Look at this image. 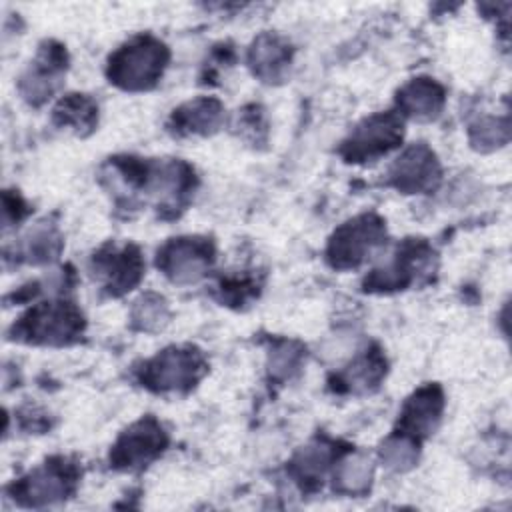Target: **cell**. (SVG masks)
Here are the masks:
<instances>
[{"label": "cell", "instance_id": "1", "mask_svg": "<svg viewBox=\"0 0 512 512\" xmlns=\"http://www.w3.org/2000/svg\"><path fill=\"white\" fill-rule=\"evenodd\" d=\"M166 48L150 38H136L122 46L108 64L110 82L126 90L150 88L162 74L166 64Z\"/></svg>", "mask_w": 512, "mask_h": 512}, {"label": "cell", "instance_id": "2", "mask_svg": "<svg viewBox=\"0 0 512 512\" xmlns=\"http://www.w3.org/2000/svg\"><path fill=\"white\" fill-rule=\"evenodd\" d=\"M82 330L80 312L68 302H46L32 308L22 322L18 332L30 342L44 344H64L76 338Z\"/></svg>", "mask_w": 512, "mask_h": 512}, {"label": "cell", "instance_id": "3", "mask_svg": "<svg viewBox=\"0 0 512 512\" xmlns=\"http://www.w3.org/2000/svg\"><path fill=\"white\" fill-rule=\"evenodd\" d=\"M384 238V224L372 214L358 216L340 226L328 246V258L338 268L358 266Z\"/></svg>", "mask_w": 512, "mask_h": 512}, {"label": "cell", "instance_id": "4", "mask_svg": "<svg viewBox=\"0 0 512 512\" xmlns=\"http://www.w3.org/2000/svg\"><path fill=\"white\" fill-rule=\"evenodd\" d=\"M402 140V120L396 114H376L366 118L344 142L342 154L352 160H368L386 154Z\"/></svg>", "mask_w": 512, "mask_h": 512}, {"label": "cell", "instance_id": "5", "mask_svg": "<svg viewBox=\"0 0 512 512\" xmlns=\"http://www.w3.org/2000/svg\"><path fill=\"white\" fill-rule=\"evenodd\" d=\"M204 364L192 348H168L146 364L142 380L158 390H180L192 386Z\"/></svg>", "mask_w": 512, "mask_h": 512}, {"label": "cell", "instance_id": "6", "mask_svg": "<svg viewBox=\"0 0 512 512\" xmlns=\"http://www.w3.org/2000/svg\"><path fill=\"white\" fill-rule=\"evenodd\" d=\"M212 262V246L204 238H176L158 252V266L174 282L188 284L204 276Z\"/></svg>", "mask_w": 512, "mask_h": 512}, {"label": "cell", "instance_id": "7", "mask_svg": "<svg viewBox=\"0 0 512 512\" xmlns=\"http://www.w3.org/2000/svg\"><path fill=\"white\" fill-rule=\"evenodd\" d=\"M164 446L162 428L154 420H142L120 436L110 458L118 468H136L156 458Z\"/></svg>", "mask_w": 512, "mask_h": 512}, {"label": "cell", "instance_id": "8", "mask_svg": "<svg viewBox=\"0 0 512 512\" xmlns=\"http://www.w3.org/2000/svg\"><path fill=\"white\" fill-rule=\"evenodd\" d=\"M440 178L436 156L430 148L418 144L408 148L390 168L392 184L402 192H424Z\"/></svg>", "mask_w": 512, "mask_h": 512}, {"label": "cell", "instance_id": "9", "mask_svg": "<svg viewBox=\"0 0 512 512\" xmlns=\"http://www.w3.org/2000/svg\"><path fill=\"white\" fill-rule=\"evenodd\" d=\"M74 484V474L70 466L46 464L40 470H34L28 478L16 484V496L20 502L30 506L52 504L62 500Z\"/></svg>", "mask_w": 512, "mask_h": 512}, {"label": "cell", "instance_id": "10", "mask_svg": "<svg viewBox=\"0 0 512 512\" xmlns=\"http://www.w3.org/2000/svg\"><path fill=\"white\" fill-rule=\"evenodd\" d=\"M442 414V392L436 386L420 388L408 402L400 414V428L402 434L416 438L430 434Z\"/></svg>", "mask_w": 512, "mask_h": 512}, {"label": "cell", "instance_id": "11", "mask_svg": "<svg viewBox=\"0 0 512 512\" xmlns=\"http://www.w3.org/2000/svg\"><path fill=\"white\" fill-rule=\"evenodd\" d=\"M62 70H64V50L60 46L42 48L38 60L22 78V84H20L22 94L30 102L46 100L54 92Z\"/></svg>", "mask_w": 512, "mask_h": 512}, {"label": "cell", "instance_id": "12", "mask_svg": "<svg viewBox=\"0 0 512 512\" xmlns=\"http://www.w3.org/2000/svg\"><path fill=\"white\" fill-rule=\"evenodd\" d=\"M96 268L106 278L108 290L114 294L130 290L142 274L140 254L132 246L120 252L112 250L106 256H96Z\"/></svg>", "mask_w": 512, "mask_h": 512}, {"label": "cell", "instance_id": "13", "mask_svg": "<svg viewBox=\"0 0 512 512\" xmlns=\"http://www.w3.org/2000/svg\"><path fill=\"white\" fill-rule=\"evenodd\" d=\"M222 120V106L212 98H196L174 110L172 126L180 134H208Z\"/></svg>", "mask_w": 512, "mask_h": 512}, {"label": "cell", "instance_id": "14", "mask_svg": "<svg viewBox=\"0 0 512 512\" xmlns=\"http://www.w3.org/2000/svg\"><path fill=\"white\" fill-rule=\"evenodd\" d=\"M288 62H290L288 46L278 36H272V34H262L250 50L252 68L266 82L280 80L288 68Z\"/></svg>", "mask_w": 512, "mask_h": 512}, {"label": "cell", "instance_id": "15", "mask_svg": "<svg viewBox=\"0 0 512 512\" xmlns=\"http://www.w3.org/2000/svg\"><path fill=\"white\" fill-rule=\"evenodd\" d=\"M398 102L402 110L412 118L430 120L440 112L444 102V92L434 80L418 78L402 88Z\"/></svg>", "mask_w": 512, "mask_h": 512}, {"label": "cell", "instance_id": "16", "mask_svg": "<svg viewBox=\"0 0 512 512\" xmlns=\"http://www.w3.org/2000/svg\"><path fill=\"white\" fill-rule=\"evenodd\" d=\"M96 104L84 94H70L54 108V118L62 126H74L76 130H90L96 122Z\"/></svg>", "mask_w": 512, "mask_h": 512}, {"label": "cell", "instance_id": "17", "mask_svg": "<svg viewBox=\"0 0 512 512\" xmlns=\"http://www.w3.org/2000/svg\"><path fill=\"white\" fill-rule=\"evenodd\" d=\"M336 484L340 490L344 492H364L370 484L372 478V466L366 458L362 456H352L346 462L340 464V468L336 470Z\"/></svg>", "mask_w": 512, "mask_h": 512}, {"label": "cell", "instance_id": "18", "mask_svg": "<svg viewBox=\"0 0 512 512\" xmlns=\"http://www.w3.org/2000/svg\"><path fill=\"white\" fill-rule=\"evenodd\" d=\"M382 462L392 468V470H406L410 468L416 458H418V444L414 442V438L400 434L390 438L384 446H382Z\"/></svg>", "mask_w": 512, "mask_h": 512}, {"label": "cell", "instance_id": "19", "mask_svg": "<svg viewBox=\"0 0 512 512\" xmlns=\"http://www.w3.org/2000/svg\"><path fill=\"white\" fill-rule=\"evenodd\" d=\"M330 448L322 444H314L304 448L294 458V468L298 472V478H304L306 482H314L316 478H322L328 462H330Z\"/></svg>", "mask_w": 512, "mask_h": 512}, {"label": "cell", "instance_id": "20", "mask_svg": "<svg viewBox=\"0 0 512 512\" xmlns=\"http://www.w3.org/2000/svg\"><path fill=\"white\" fill-rule=\"evenodd\" d=\"M382 374H384L382 358L378 354H366L350 368V372L346 374V384L350 386V390H358V388L366 390L368 386H376Z\"/></svg>", "mask_w": 512, "mask_h": 512}, {"label": "cell", "instance_id": "21", "mask_svg": "<svg viewBox=\"0 0 512 512\" xmlns=\"http://www.w3.org/2000/svg\"><path fill=\"white\" fill-rule=\"evenodd\" d=\"M60 240L48 226H38L30 236L26 238V252L30 254V260L40 262L52 258V254L58 252Z\"/></svg>", "mask_w": 512, "mask_h": 512}, {"label": "cell", "instance_id": "22", "mask_svg": "<svg viewBox=\"0 0 512 512\" xmlns=\"http://www.w3.org/2000/svg\"><path fill=\"white\" fill-rule=\"evenodd\" d=\"M134 320H138L142 324L144 330H152L162 326V322L166 320V304L160 296L148 294L142 300L136 302V310H134Z\"/></svg>", "mask_w": 512, "mask_h": 512}, {"label": "cell", "instance_id": "23", "mask_svg": "<svg viewBox=\"0 0 512 512\" xmlns=\"http://www.w3.org/2000/svg\"><path fill=\"white\" fill-rule=\"evenodd\" d=\"M478 136H474V142L478 146H500L502 142L508 140V122L506 120H494V118H486L476 126Z\"/></svg>", "mask_w": 512, "mask_h": 512}, {"label": "cell", "instance_id": "24", "mask_svg": "<svg viewBox=\"0 0 512 512\" xmlns=\"http://www.w3.org/2000/svg\"><path fill=\"white\" fill-rule=\"evenodd\" d=\"M298 360H300V352L294 350L292 346L284 344L282 348H278L274 354H272V362H270V370L276 374V376H286L290 374L296 366H298Z\"/></svg>", "mask_w": 512, "mask_h": 512}]
</instances>
